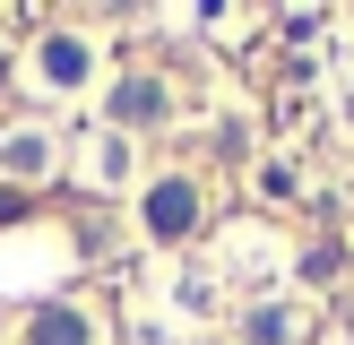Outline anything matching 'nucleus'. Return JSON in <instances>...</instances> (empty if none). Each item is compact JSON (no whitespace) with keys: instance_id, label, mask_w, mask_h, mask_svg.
<instances>
[{"instance_id":"1","label":"nucleus","mask_w":354,"mask_h":345,"mask_svg":"<svg viewBox=\"0 0 354 345\" xmlns=\"http://www.w3.org/2000/svg\"><path fill=\"white\" fill-rule=\"evenodd\" d=\"M0 172L9 181H44L52 172V138L44 130H0Z\"/></svg>"},{"instance_id":"5","label":"nucleus","mask_w":354,"mask_h":345,"mask_svg":"<svg viewBox=\"0 0 354 345\" xmlns=\"http://www.w3.org/2000/svg\"><path fill=\"white\" fill-rule=\"evenodd\" d=\"M44 69H52L61 86H78V78H86V52H78V34H52V43H44Z\"/></svg>"},{"instance_id":"3","label":"nucleus","mask_w":354,"mask_h":345,"mask_svg":"<svg viewBox=\"0 0 354 345\" xmlns=\"http://www.w3.org/2000/svg\"><path fill=\"white\" fill-rule=\"evenodd\" d=\"M156 112H165V86H156V78H121L113 86V121H121V130H147Z\"/></svg>"},{"instance_id":"2","label":"nucleus","mask_w":354,"mask_h":345,"mask_svg":"<svg viewBox=\"0 0 354 345\" xmlns=\"http://www.w3.org/2000/svg\"><path fill=\"white\" fill-rule=\"evenodd\" d=\"M190 216H199V199H190V181H156V190H147V233H156V241L190 233Z\"/></svg>"},{"instance_id":"4","label":"nucleus","mask_w":354,"mask_h":345,"mask_svg":"<svg viewBox=\"0 0 354 345\" xmlns=\"http://www.w3.org/2000/svg\"><path fill=\"white\" fill-rule=\"evenodd\" d=\"M26 337H35V345H86V319L52 302V310H35V328H26Z\"/></svg>"}]
</instances>
